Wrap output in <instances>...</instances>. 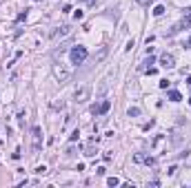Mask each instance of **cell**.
I'll return each instance as SVG.
<instances>
[{"mask_svg": "<svg viewBox=\"0 0 191 188\" xmlns=\"http://www.w3.org/2000/svg\"><path fill=\"white\" fill-rule=\"evenodd\" d=\"M87 47H82V44H76V47H71L69 51V58H71V64H82V62L87 60Z\"/></svg>", "mask_w": 191, "mask_h": 188, "instance_id": "cell-1", "label": "cell"}, {"mask_svg": "<svg viewBox=\"0 0 191 188\" xmlns=\"http://www.w3.org/2000/svg\"><path fill=\"white\" fill-rule=\"evenodd\" d=\"M89 93H91V87H89V84H80V87L74 91V98H76L78 104H80V102H87L89 100Z\"/></svg>", "mask_w": 191, "mask_h": 188, "instance_id": "cell-2", "label": "cell"}, {"mask_svg": "<svg viewBox=\"0 0 191 188\" xmlns=\"http://www.w3.org/2000/svg\"><path fill=\"white\" fill-rule=\"evenodd\" d=\"M31 142H33V153H40V148H42V131H40V126L31 128Z\"/></svg>", "mask_w": 191, "mask_h": 188, "instance_id": "cell-3", "label": "cell"}, {"mask_svg": "<svg viewBox=\"0 0 191 188\" xmlns=\"http://www.w3.org/2000/svg\"><path fill=\"white\" fill-rule=\"evenodd\" d=\"M53 75L60 80V82H67V80L71 78V71L69 69H65V64L60 62V64H53Z\"/></svg>", "mask_w": 191, "mask_h": 188, "instance_id": "cell-4", "label": "cell"}, {"mask_svg": "<svg viewBox=\"0 0 191 188\" xmlns=\"http://www.w3.org/2000/svg\"><path fill=\"white\" fill-rule=\"evenodd\" d=\"M109 109H111V102L109 100H102L98 106H93V109H91V113H93V115H105Z\"/></svg>", "mask_w": 191, "mask_h": 188, "instance_id": "cell-5", "label": "cell"}, {"mask_svg": "<svg viewBox=\"0 0 191 188\" xmlns=\"http://www.w3.org/2000/svg\"><path fill=\"white\" fill-rule=\"evenodd\" d=\"M160 64L165 66V69H173V66H176V58H173L171 53H162L160 55Z\"/></svg>", "mask_w": 191, "mask_h": 188, "instance_id": "cell-6", "label": "cell"}, {"mask_svg": "<svg viewBox=\"0 0 191 188\" xmlns=\"http://www.w3.org/2000/svg\"><path fill=\"white\" fill-rule=\"evenodd\" d=\"M71 33V27L69 25H62V27H58V29H53L51 31V38L56 40V38H65V36H69Z\"/></svg>", "mask_w": 191, "mask_h": 188, "instance_id": "cell-7", "label": "cell"}, {"mask_svg": "<svg viewBox=\"0 0 191 188\" xmlns=\"http://www.w3.org/2000/svg\"><path fill=\"white\" fill-rule=\"evenodd\" d=\"M133 162H136V164H147V166H153V157L144 155V153H136V155H133Z\"/></svg>", "mask_w": 191, "mask_h": 188, "instance_id": "cell-8", "label": "cell"}, {"mask_svg": "<svg viewBox=\"0 0 191 188\" xmlns=\"http://www.w3.org/2000/svg\"><path fill=\"white\" fill-rule=\"evenodd\" d=\"M93 144H96V140H91V142H89V144L85 146V155H87V157H93L96 153H98V151H96V146H93Z\"/></svg>", "mask_w": 191, "mask_h": 188, "instance_id": "cell-9", "label": "cell"}, {"mask_svg": "<svg viewBox=\"0 0 191 188\" xmlns=\"http://www.w3.org/2000/svg\"><path fill=\"white\" fill-rule=\"evenodd\" d=\"M167 100H171V102H180V100H182V95H180V91H169V93H167Z\"/></svg>", "mask_w": 191, "mask_h": 188, "instance_id": "cell-10", "label": "cell"}, {"mask_svg": "<svg viewBox=\"0 0 191 188\" xmlns=\"http://www.w3.org/2000/svg\"><path fill=\"white\" fill-rule=\"evenodd\" d=\"M107 53H109V49H107V47H100V51L96 53V62H102L107 58Z\"/></svg>", "mask_w": 191, "mask_h": 188, "instance_id": "cell-11", "label": "cell"}, {"mask_svg": "<svg viewBox=\"0 0 191 188\" xmlns=\"http://www.w3.org/2000/svg\"><path fill=\"white\" fill-rule=\"evenodd\" d=\"M178 27H180V29H189V27H191V20L182 16V20H180V25H178Z\"/></svg>", "mask_w": 191, "mask_h": 188, "instance_id": "cell-12", "label": "cell"}, {"mask_svg": "<svg viewBox=\"0 0 191 188\" xmlns=\"http://www.w3.org/2000/svg\"><path fill=\"white\" fill-rule=\"evenodd\" d=\"M151 13H153V16H162V13H165V7H162V4H156Z\"/></svg>", "mask_w": 191, "mask_h": 188, "instance_id": "cell-13", "label": "cell"}, {"mask_svg": "<svg viewBox=\"0 0 191 188\" xmlns=\"http://www.w3.org/2000/svg\"><path fill=\"white\" fill-rule=\"evenodd\" d=\"M127 113H129V117H138V115H140V109H138V106H131Z\"/></svg>", "mask_w": 191, "mask_h": 188, "instance_id": "cell-14", "label": "cell"}, {"mask_svg": "<svg viewBox=\"0 0 191 188\" xmlns=\"http://www.w3.org/2000/svg\"><path fill=\"white\" fill-rule=\"evenodd\" d=\"M107 186H111V188L120 186V179H118V177H109V179H107Z\"/></svg>", "mask_w": 191, "mask_h": 188, "instance_id": "cell-15", "label": "cell"}, {"mask_svg": "<svg viewBox=\"0 0 191 188\" xmlns=\"http://www.w3.org/2000/svg\"><path fill=\"white\" fill-rule=\"evenodd\" d=\"M65 155H67V157H74V155H76V146H69V148L65 151Z\"/></svg>", "mask_w": 191, "mask_h": 188, "instance_id": "cell-16", "label": "cell"}, {"mask_svg": "<svg viewBox=\"0 0 191 188\" xmlns=\"http://www.w3.org/2000/svg\"><path fill=\"white\" fill-rule=\"evenodd\" d=\"M27 20V9L22 11V13H18V18H16V22H25Z\"/></svg>", "mask_w": 191, "mask_h": 188, "instance_id": "cell-17", "label": "cell"}, {"mask_svg": "<svg viewBox=\"0 0 191 188\" xmlns=\"http://www.w3.org/2000/svg\"><path fill=\"white\" fill-rule=\"evenodd\" d=\"M82 18H85V13H82L80 9H78V11H74V20H82Z\"/></svg>", "mask_w": 191, "mask_h": 188, "instance_id": "cell-18", "label": "cell"}, {"mask_svg": "<svg viewBox=\"0 0 191 188\" xmlns=\"http://www.w3.org/2000/svg\"><path fill=\"white\" fill-rule=\"evenodd\" d=\"M78 137H80V131H78V128H76V131H74V133H71V135H69V140H71V142H76Z\"/></svg>", "mask_w": 191, "mask_h": 188, "instance_id": "cell-19", "label": "cell"}, {"mask_svg": "<svg viewBox=\"0 0 191 188\" xmlns=\"http://www.w3.org/2000/svg\"><path fill=\"white\" fill-rule=\"evenodd\" d=\"M138 4H142V7H149V4H153V0H136Z\"/></svg>", "mask_w": 191, "mask_h": 188, "instance_id": "cell-20", "label": "cell"}, {"mask_svg": "<svg viewBox=\"0 0 191 188\" xmlns=\"http://www.w3.org/2000/svg\"><path fill=\"white\" fill-rule=\"evenodd\" d=\"M36 173L38 175H44V173H47V168H44V166H36Z\"/></svg>", "mask_w": 191, "mask_h": 188, "instance_id": "cell-21", "label": "cell"}, {"mask_svg": "<svg viewBox=\"0 0 191 188\" xmlns=\"http://www.w3.org/2000/svg\"><path fill=\"white\" fill-rule=\"evenodd\" d=\"M169 84H171L169 80H160V89H167V87H169Z\"/></svg>", "mask_w": 191, "mask_h": 188, "instance_id": "cell-22", "label": "cell"}, {"mask_svg": "<svg viewBox=\"0 0 191 188\" xmlns=\"http://www.w3.org/2000/svg\"><path fill=\"white\" fill-rule=\"evenodd\" d=\"M111 159H114V155H111V153L107 151V153H105V162H111Z\"/></svg>", "mask_w": 191, "mask_h": 188, "instance_id": "cell-23", "label": "cell"}, {"mask_svg": "<svg viewBox=\"0 0 191 188\" xmlns=\"http://www.w3.org/2000/svg\"><path fill=\"white\" fill-rule=\"evenodd\" d=\"M153 62H156V58H153V55H149V58L144 60V64H153Z\"/></svg>", "mask_w": 191, "mask_h": 188, "instance_id": "cell-24", "label": "cell"}, {"mask_svg": "<svg viewBox=\"0 0 191 188\" xmlns=\"http://www.w3.org/2000/svg\"><path fill=\"white\" fill-rule=\"evenodd\" d=\"M133 44H136V42H133V40H129V42H127V47H125V49H127V51H131V49H133Z\"/></svg>", "mask_w": 191, "mask_h": 188, "instance_id": "cell-25", "label": "cell"}, {"mask_svg": "<svg viewBox=\"0 0 191 188\" xmlns=\"http://www.w3.org/2000/svg\"><path fill=\"white\" fill-rule=\"evenodd\" d=\"M25 117H27V113H25V111H20V113H18V119H20V122H25Z\"/></svg>", "mask_w": 191, "mask_h": 188, "instance_id": "cell-26", "label": "cell"}, {"mask_svg": "<svg viewBox=\"0 0 191 188\" xmlns=\"http://www.w3.org/2000/svg\"><path fill=\"white\" fill-rule=\"evenodd\" d=\"M96 173H98V175H105V173H107V168H105V166H100V168H96Z\"/></svg>", "mask_w": 191, "mask_h": 188, "instance_id": "cell-27", "label": "cell"}, {"mask_svg": "<svg viewBox=\"0 0 191 188\" xmlns=\"http://www.w3.org/2000/svg\"><path fill=\"white\" fill-rule=\"evenodd\" d=\"M176 170H178V166H171L169 170H167V175H176Z\"/></svg>", "mask_w": 191, "mask_h": 188, "instance_id": "cell-28", "label": "cell"}, {"mask_svg": "<svg viewBox=\"0 0 191 188\" xmlns=\"http://www.w3.org/2000/svg\"><path fill=\"white\" fill-rule=\"evenodd\" d=\"M184 18H189V20H191V7L184 9Z\"/></svg>", "mask_w": 191, "mask_h": 188, "instance_id": "cell-29", "label": "cell"}, {"mask_svg": "<svg viewBox=\"0 0 191 188\" xmlns=\"http://www.w3.org/2000/svg\"><path fill=\"white\" fill-rule=\"evenodd\" d=\"M187 87H189V89H191V75H189V78H187Z\"/></svg>", "mask_w": 191, "mask_h": 188, "instance_id": "cell-30", "label": "cell"}, {"mask_svg": "<svg viewBox=\"0 0 191 188\" xmlns=\"http://www.w3.org/2000/svg\"><path fill=\"white\" fill-rule=\"evenodd\" d=\"M184 47H191V36H189V40H187V44H184Z\"/></svg>", "mask_w": 191, "mask_h": 188, "instance_id": "cell-31", "label": "cell"}, {"mask_svg": "<svg viewBox=\"0 0 191 188\" xmlns=\"http://www.w3.org/2000/svg\"><path fill=\"white\" fill-rule=\"evenodd\" d=\"M187 102H189V106H191V95H189V100H187Z\"/></svg>", "mask_w": 191, "mask_h": 188, "instance_id": "cell-32", "label": "cell"}, {"mask_svg": "<svg viewBox=\"0 0 191 188\" xmlns=\"http://www.w3.org/2000/svg\"><path fill=\"white\" fill-rule=\"evenodd\" d=\"M82 2H91V0H82Z\"/></svg>", "mask_w": 191, "mask_h": 188, "instance_id": "cell-33", "label": "cell"}, {"mask_svg": "<svg viewBox=\"0 0 191 188\" xmlns=\"http://www.w3.org/2000/svg\"><path fill=\"white\" fill-rule=\"evenodd\" d=\"M36 2H40V0H36Z\"/></svg>", "mask_w": 191, "mask_h": 188, "instance_id": "cell-34", "label": "cell"}]
</instances>
